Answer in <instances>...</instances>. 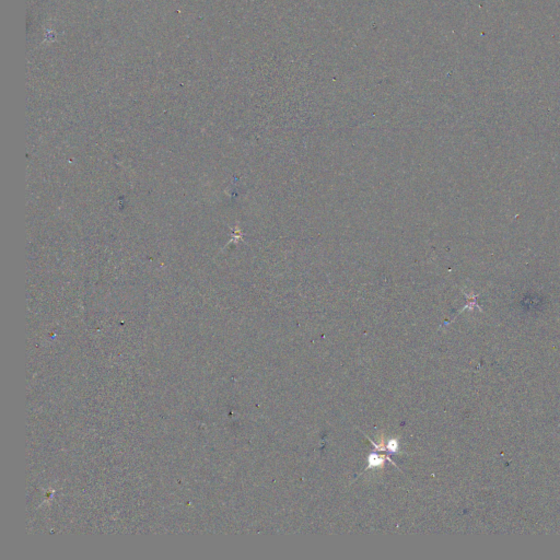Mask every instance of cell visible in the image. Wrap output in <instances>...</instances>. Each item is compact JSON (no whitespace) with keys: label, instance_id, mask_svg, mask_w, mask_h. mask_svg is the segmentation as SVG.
Here are the masks:
<instances>
[{"label":"cell","instance_id":"cell-1","mask_svg":"<svg viewBox=\"0 0 560 560\" xmlns=\"http://www.w3.org/2000/svg\"><path fill=\"white\" fill-rule=\"evenodd\" d=\"M385 461H388V462H391V464H393L394 466H396V467H398V466L393 462V461L391 460V458H390V456H388V455H378V454H376L375 452H372V453L369 455V458H368V466H367V468H365L364 470H362V473H360V474H364V473H366L367 470H369V469H371V468L383 467V466H384Z\"/></svg>","mask_w":560,"mask_h":560},{"label":"cell","instance_id":"cell-2","mask_svg":"<svg viewBox=\"0 0 560 560\" xmlns=\"http://www.w3.org/2000/svg\"><path fill=\"white\" fill-rule=\"evenodd\" d=\"M386 445V451L391 454H395L399 451V441L397 439H390Z\"/></svg>","mask_w":560,"mask_h":560}]
</instances>
